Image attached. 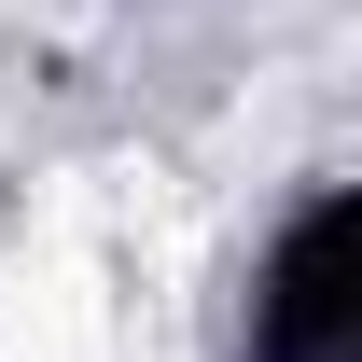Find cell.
I'll return each instance as SVG.
<instances>
[{
    "mask_svg": "<svg viewBox=\"0 0 362 362\" xmlns=\"http://www.w3.org/2000/svg\"><path fill=\"white\" fill-rule=\"evenodd\" d=\"M349 349H362V209L307 195L251 293V362H349Z\"/></svg>",
    "mask_w": 362,
    "mask_h": 362,
    "instance_id": "cell-1",
    "label": "cell"
}]
</instances>
